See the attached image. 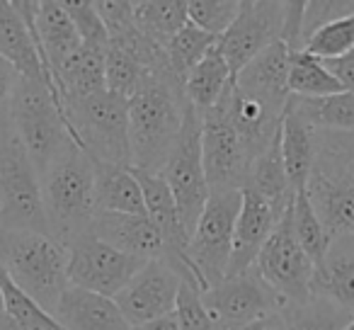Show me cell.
<instances>
[{"mask_svg":"<svg viewBox=\"0 0 354 330\" xmlns=\"http://www.w3.org/2000/svg\"><path fill=\"white\" fill-rule=\"evenodd\" d=\"M183 83L170 73H146L141 88L129 100L131 168L160 175L180 136L185 117Z\"/></svg>","mask_w":354,"mask_h":330,"instance_id":"cell-1","label":"cell"},{"mask_svg":"<svg viewBox=\"0 0 354 330\" xmlns=\"http://www.w3.org/2000/svg\"><path fill=\"white\" fill-rule=\"evenodd\" d=\"M49 236L68 243L90 228L97 214L95 163L73 141L51 161L39 178Z\"/></svg>","mask_w":354,"mask_h":330,"instance_id":"cell-2","label":"cell"},{"mask_svg":"<svg viewBox=\"0 0 354 330\" xmlns=\"http://www.w3.org/2000/svg\"><path fill=\"white\" fill-rule=\"evenodd\" d=\"M0 265L27 296L54 315L68 289V248L49 233L0 228Z\"/></svg>","mask_w":354,"mask_h":330,"instance_id":"cell-3","label":"cell"},{"mask_svg":"<svg viewBox=\"0 0 354 330\" xmlns=\"http://www.w3.org/2000/svg\"><path fill=\"white\" fill-rule=\"evenodd\" d=\"M71 141L83 148L93 161L131 168L129 143V100L102 93L64 102Z\"/></svg>","mask_w":354,"mask_h":330,"instance_id":"cell-4","label":"cell"},{"mask_svg":"<svg viewBox=\"0 0 354 330\" xmlns=\"http://www.w3.org/2000/svg\"><path fill=\"white\" fill-rule=\"evenodd\" d=\"M0 228L49 233L39 173L15 129L0 134Z\"/></svg>","mask_w":354,"mask_h":330,"instance_id":"cell-5","label":"cell"},{"mask_svg":"<svg viewBox=\"0 0 354 330\" xmlns=\"http://www.w3.org/2000/svg\"><path fill=\"white\" fill-rule=\"evenodd\" d=\"M12 129L20 136L39 178L71 143L64 107L44 85L25 78H20L12 100Z\"/></svg>","mask_w":354,"mask_h":330,"instance_id":"cell-6","label":"cell"},{"mask_svg":"<svg viewBox=\"0 0 354 330\" xmlns=\"http://www.w3.org/2000/svg\"><path fill=\"white\" fill-rule=\"evenodd\" d=\"M243 190H221L209 194L199 223L187 243V260L207 294L212 286L226 279L233 253V233L241 214Z\"/></svg>","mask_w":354,"mask_h":330,"instance_id":"cell-7","label":"cell"},{"mask_svg":"<svg viewBox=\"0 0 354 330\" xmlns=\"http://www.w3.org/2000/svg\"><path fill=\"white\" fill-rule=\"evenodd\" d=\"M160 178L165 180L175 197L185 233L192 238L212 190H209L202 158V112L189 102L185 104L183 129H180V136H177L165 168L160 170Z\"/></svg>","mask_w":354,"mask_h":330,"instance_id":"cell-8","label":"cell"},{"mask_svg":"<svg viewBox=\"0 0 354 330\" xmlns=\"http://www.w3.org/2000/svg\"><path fill=\"white\" fill-rule=\"evenodd\" d=\"M255 270L284 304H306L313 299L315 267L291 231V204L257 255Z\"/></svg>","mask_w":354,"mask_h":330,"instance_id":"cell-9","label":"cell"},{"mask_svg":"<svg viewBox=\"0 0 354 330\" xmlns=\"http://www.w3.org/2000/svg\"><path fill=\"white\" fill-rule=\"evenodd\" d=\"M66 248H68V286L95 291L109 299H114L148 262L114 250L107 243L97 241L90 231L71 238Z\"/></svg>","mask_w":354,"mask_h":330,"instance_id":"cell-10","label":"cell"},{"mask_svg":"<svg viewBox=\"0 0 354 330\" xmlns=\"http://www.w3.org/2000/svg\"><path fill=\"white\" fill-rule=\"evenodd\" d=\"M202 158L212 192L248 187L252 161L231 122L226 95L216 107L202 112Z\"/></svg>","mask_w":354,"mask_h":330,"instance_id":"cell-11","label":"cell"},{"mask_svg":"<svg viewBox=\"0 0 354 330\" xmlns=\"http://www.w3.org/2000/svg\"><path fill=\"white\" fill-rule=\"evenodd\" d=\"M306 197L333 241L354 236V173L320 148L306 183Z\"/></svg>","mask_w":354,"mask_h":330,"instance_id":"cell-12","label":"cell"},{"mask_svg":"<svg viewBox=\"0 0 354 330\" xmlns=\"http://www.w3.org/2000/svg\"><path fill=\"white\" fill-rule=\"evenodd\" d=\"M286 20V3H252L241 0V12L231 30L218 39L223 59L233 80L255 56H260L274 42H281Z\"/></svg>","mask_w":354,"mask_h":330,"instance_id":"cell-13","label":"cell"},{"mask_svg":"<svg viewBox=\"0 0 354 330\" xmlns=\"http://www.w3.org/2000/svg\"><path fill=\"white\" fill-rule=\"evenodd\" d=\"M202 301L228 330H241L270 313L281 311L284 301L274 294L255 267L231 275L202 294Z\"/></svg>","mask_w":354,"mask_h":330,"instance_id":"cell-14","label":"cell"},{"mask_svg":"<svg viewBox=\"0 0 354 330\" xmlns=\"http://www.w3.org/2000/svg\"><path fill=\"white\" fill-rule=\"evenodd\" d=\"M180 286H183V277L158 257V260H148L133 275V279L114 296V301L124 320L136 328L148 320L175 313Z\"/></svg>","mask_w":354,"mask_h":330,"instance_id":"cell-15","label":"cell"},{"mask_svg":"<svg viewBox=\"0 0 354 330\" xmlns=\"http://www.w3.org/2000/svg\"><path fill=\"white\" fill-rule=\"evenodd\" d=\"M286 209H279L277 204L267 202L265 197H260L252 190H243V204L236 221V233H233V253L226 277L241 275V272L255 267L257 255L265 248V243L270 241L272 231L277 228Z\"/></svg>","mask_w":354,"mask_h":330,"instance_id":"cell-16","label":"cell"},{"mask_svg":"<svg viewBox=\"0 0 354 330\" xmlns=\"http://www.w3.org/2000/svg\"><path fill=\"white\" fill-rule=\"evenodd\" d=\"M0 59H6L17 71L20 78L44 85L54 95L56 102L64 107L54 75L49 73V68L41 61L39 49H37L35 39L30 35V27L25 25L20 12L15 10L12 0H0Z\"/></svg>","mask_w":354,"mask_h":330,"instance_id":"cell-17","label":"cell"},{"mask_svg":"<svg viewBox=\"0 0 354 330\" xmlns=\"http://www.w3.org/2000/svg\"><path fill=\"white\" fill-rule=\"evenodd\" d=\"M226 104L233 127H236L238 136L245 146V153L250 156V161H255L277 138L281 127V114H284L286 107H277V104L267 102L257 95L243 93L236 85L228 88Z\"/></svg>","mask_w":354,"mask_h":330,"instance_id":"cell-18","label":"cell"},{"mask_svg":"<svg viewBox=\"0 0 354 330\" xmlns=\"http://www.w3.org/2000/svg\"><path fill=\"white\" fill-rule=\"evenodd\" d=\"M88 231L97 241L107 243L109 248L124 255L141 257V260L162 257V236L148 217L97 212Z\"/></svg>","mask_w":354,"mask_h":330,"instance_id":"cell-19","label":"cell"},{"mask_svg":"<svg viewBox=\"0 0 354 330\" xmlns=\"http://www.w3.org/2000/svg\"><path fill=\"white\" fill-rule=\"evenodd\" d=\"M279 146L291 190L301 192V190H306L315 156H318V129H313V124L296 109L291 98L286 102L284 114H281Z\"/></svg>","mask_w":354,"mask_h":330,"instance_id":"cell-20","label":"cell"},{"mask_svg":"<svg viewBox=\"0 0 354 330\" xmlns=\"http://www.w3.org/2000/svg\"><path fill=\"white\" fill-rule=\"evenodd\" d=\"M54 318L64 330H131L117 301L78 286H68L61 294Z\"/></svg>","mask_w":354,"mask_h":330,"instance_id":"cell-21","label":"cell"},{"mask_svg":"<svg viewBox=\"0 0 354 330\" xmlns=\"http://www.w3.org/2000/svg\"><path fill=\"white\" fill-rule=\"evenodd\" d=\"M289 46L284 42L270 44L260 56L250 61L233 80L238 90L257 95L277 107H286L289 93Z\"/></svg>","mask_w":354,"mask_h":330,"instance_id":"cell-22","label":"cell"},{"mask_svg":"<svg viewBox=\"0 0 354 330\" xmlns=\"http://www.w3.org/2000/svg\"><path fill=\"white\" fill-rule=\"evenodd\" d=\"M313 296L333 301L354 318V236L335 238L313 275Z\"/></svg>","mask_w":354,"mask_h":330,"instance_id":"cell-23","label":"cell"},{"mask_svg":"<svg viewBox=\"0 0 354 330\" xmlns=\"http://www.w3.org/2000/svg\"><path fill=\"white\" fill-rule=\"evenodd\" d=\"M95 163V199L97 212L109 214H133L146 217V204L136 175L131 168L109 165V163Z\"/></svg>","mask_w":354,"mask_h":330,"instance_id":"cell-24","label":"cell"},{"mask_svg":"<svg viewBox=\"0 0 354 330\" xmlns=\"http://www.w3.org/2000/svg\"><path fill=\"white\" fill-rule=\"evenodd\" d=\"M109 46L80 44V49L66 61L64 68L56 73V88L61 100L88 98V95L107 90L104 85V59Z\"/></svg>","mask_w":354,"mask_h":330,"instance_id":"cell-25","label":"cell"},{"mask_svg":"<svg viewBox=\"0 0 354 330\" xmlns=\"http://www.w3.org/2000/svg\"><path fill=\"white\" fill-rule=\"evenodd\" d=\"M233 85V75L228 68L226 59H223L221 49H218V42L197 66L187 73L183 83L185 98L199 112H207V109L216 107L223 100V95L228 93V88Z\"/></svg>","mask_w":354,"mask_h":330,"instance_id":"cell-26","label":"cell"},{"mask_svg":"<svg viewBox=\"0 0 354 330\" xmlns=\"http://www.w3.org/2000/svg\"><path fill=\"white\" fill-rule=\"evenodd\" d=\"M248 190L265 197L267 202L277 204L279 209H286L294 199V190L286 178L284 158H281L279 134L277 138L250 163V178H248Z\"/></svg>","mask_w":354,"mask_h":330,"instance_id":"cell-27","label":"cell"},{"mask_svg":"<svg viewBox=\"0 0 354 330\" xmlns=\"http://www.w3.org/2000/svg\"><path fill=\"white\" fill-rule=\"evenodd\" d=\"M136 30L153 44L165 49L170 39L187 25V0H143L133 3Z\"/></svg>","mask_w":354,"mask_h":330,"instance_id":"cell-28","label":"cell"},{"mask_svg":"<svg viewBox=\"0 0 354 330\" xmlns=\"http://www.w3.org/2000/svg\"><path fill=\"white\" fill-rule=\"evenodd\" d=\"M289 93L294 98H330L344 93L339 80L330 73V68L308 51H289Z\"/></svg>","mask_w":354,"mask_h":330,"instance_id":"cell-29","label":"cell"},{"mask_svg":"<svg viewBox=\"0 0 354 330\" xmlns=\"http://www.w3.org/2000/svg\"><path fill=\"white\" fill-rule=\"evenodd\" d=\"M296 109L318 131H354V93H337L330 98H294Z\"/></svg>","mask_w":354,"mask_h":330,"instance_id":"cell-30","label":"cell"},{"mask_svg":"<svg viewBox=\"0 0 354 330\" xmlns=\"http://www.w3.org/2000/svg\"><path fill=\"white\" fill-rule=\"evenodd\" d=\"M291 231H294L299 246L304 248V253L310 257L313 267L318 270L323 265L325 255H328L333 238H330V233L320 223L318 214L310 207L308 197H306V190L296 192L294 199H291Z\"/></svg>","mask_w":354,"mask_h":330,"instance_id":"cell-31","label":"cell"},{"mask_svg":"<svg viewBox=\"0 0 354 330\" xmlns=\"http://www.w3.org/2000/svg\"><path fill=\"white\" fill-rule=\"evenodd\" d=\"M281 318L286 323V330H342L354 320L323 296H313L306 304H284Z\"/></svg>","mask_w":354,"mask_h":330,"instance_id":"cell-32","label":"cell"},{"mask_svg":"<svg viewBox=\"0 0 354 330\" xmlns=\"http://www.w3.org/2000/svg\"><path fill=\"white\" fill-rule=\"evenodd\" d=\"M216 37L207 35L199 27H194L192 22L183 27L175 37L170 39V44L165 46L167 66H170L172 75H175L180 83H185L187 73L209 54V51L216 46Z\"/></svg>","mask_w":354,"mask_h":330,"instance_id":"cell-33","label":"cell"},{"mask_svg":"<svg viewBox=\"0 0 354 330\" xmlns=\"http://www.w3.org/2000/svg\"><path fill=\"white\" fill-rule=\"evenodd\" d=\"M0 291H3L6 313L15 320V325L20 330H64L54 315L46 313L32 296H27L12 282V277L3 270V265H0Z\"/></svg>","mask_w":354,"mask_h":330,"instance_id":"cell-34","label":"cell"},{"mask_svg":"<svg viewBox=\"0 0 354 330\" xmlns=\"http://www.w3.org/2000/svg\"><path fill=\"white\" fill-rule=\"evenodd\" d=\"M146 73L148 71L131 54L109 44L107 59H104V85H107L109 93L119 95L124 100H131L136 90L141 88Z\"/></svg>","mask_w":354,"mask_h":330,"instance_id":"cell-35","label":"cell"},{"mask_svg":"<svg viewBox=\"0 0 354 330\" xmlns=\"http://www.w3.org/2000/svg\"><path fill=\"white\" fill-rule=\"evenodd\" d=\"M304 51L320 61H335L354 51V15L339 17L308 37Z\"/></svg>","mask_w":354,"mask_h":330,"instance_id":"cell-36","label":"cell"},{"mask_svg":"<svg viewBox=\"0 0 354 330\" xmlns=\"http://www.w3.org/2000/svg\"><path fill=\"white\" fill-rule=\"evenodd\" d=\"M241 12V0H189L187 20L207 35L221 39Z\"/></svg>","mask_w":354,"mask_h":330,"instance_id":"cell-37","label":"cell"},{"mask_svg":"<svg viewBox=\"0 0 354 330\" xmlns=\"http://www.w3.org/2000/svg\"><path fill=\"white\" fill-rule=\"evenodd\" d=\"M175 315H177V323H180V330H228L204 306L202 294L192 284H187V282H183V286H180Z\"/></svg>","mask_w":354,"mask_h":330,"instance_id":"cell-38","label":"cell"},{"mask_svg":"<svg viewBox=\"0 0 354 330\" xmlns=\"http://www.w3.org/2000/svg\"><path fill=\"white\" fill-rule=\"evenodd\" d=\"M61 6L66 8L68 17L73 20L75 30L80 35L83 44H100L109 46V35L104 27L102 17H100L97 8L90 0H61Z\"/></svg>","mask_w":354,"mask_h":330,"instance_id":"cell-39","label":"cell"},{"mask_svg":"<svg viewBox=\"0 0 354 330\" xmlns=\"http://www.w3.org/2000/svg\"><path fill=\"white\" fill-rule=\"evenodd\" d=\"M354 15V3L347 0H318V3H306L304 15H301V49L308 42V37L313 32H318L320 27L330 25V22L339 20V17Z\"/></svg>","mask_w":354,"mask_h":330,"instance_id":"cell-40","label":"cell"},{"mask_svg":"<svg viewBox=\"0 0 354 330\" xmlns=\"http://www.w3.org/2000/svg\"><path fill=\"white\" fill-rule=\"evenodd\" d=\"M95 8H97L100 17H102L104 27H107L109 42L122 37L131 27H136V22H133V3H129V0H102V3H95Z\"/></svg>","mask_w":354,"mask_h":330,"instance_id":"cell-41","label":"cell"},{"mask_svg":"<svg viewBox=\"0 0 354 330\" xmlns=\"http://www.w3.org/2000/svg\"><path fill=\"white\" fill-rule=\"evenodd\" d=\"M17 83H20L17 71L6 59H0V134L12 129V100Z\"/></svg>","mask_w":354,"mask_h":330,"instance_id":"cell-42","label":"cell"},{"mask_svg":"<svg viewBox=\"0 0 354 330\" xmlns=\"http://www.w3.org/2000/svg\"><path fill=\"white\" fill-rule=\"evenodd\" d=\"M318 148L354 173V131H318Z\"/></svg>","mask_w":354,"mask_h":330,"instance_id":"cell-43","label":"cell"},{"mask_svg":"<svg viewBox=\"0 0 354 330\" xmlns=\"http://www.w3.org/2000/svg\"><path fill=\"white\" fill-rule=\"evenodd\" d=\"M325 66L330 68V73L339 80L347 93H354V51H349L347 56L342 59H335V61H323Z\"/></svg>","mask_w":354,"mask_h":330,"instance_id":"cell-44","label":"cell"},{"mask_svg":"<svg viewBox=\"0 0 354 330\" xmlns=\"http://www.w3.org/2000/svg\"><path fill=\"white\" fill-rule=\"evenodd\" d=\"M241 330H286V323H284V318H281V311H277V313L265 315V318L255 320V323L245 325V328H241Z\"/></svg>","mask_w":354,"mask_h":330,"instance_id":"cell-45","label":"cell"},{"mask_svg":"<svg viewBox=\"0 0 354 330\" xmlns=\"http://www.w3.org/2000/svg\"><path fill=\"white\" fill-rule=\"evenodd\" d=\"M131 330H180V323H177V315L170 313V315H162V318L148 320L143 325H136Z\"/></svg>","mask_w":354,"mask_h":330,"instance_id":"cell-46","label":"cell"},{"mask_svg":"<svg viewBox=\"0 0 354 330\" xmlns=\"http://www.w3.org/2000/svg\"><path fill=\"white\" fill-rule=\"evenodd\" d=\"M6 311V304H3V291H0V313Z\"/></svg>","mask_w":354,"mask_h":330,"instance_id":"cell-47","label":"cell"},{"mask_svg":"<svg viewBox=\"0 0 354 330\" xmlns=\"http://www.w3.org/2000/svg\"><path fill=\"white\" fill-rule=\"evenodd\" d=\"M342 330H354V320H352V323L347 325V328H342Z\"/></svg>","mask_w":354,"mask_h":330,"instance_id":"cell-48","label":"cell"}]
</instances>
